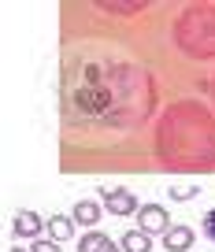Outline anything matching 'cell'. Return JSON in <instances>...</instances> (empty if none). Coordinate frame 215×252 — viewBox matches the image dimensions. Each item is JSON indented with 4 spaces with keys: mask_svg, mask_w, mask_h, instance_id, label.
<instances>
[{
    "mask_svg": "<svg viewBox=\"0 0 215 252\" xmlns=\"http://www.w3.org/2000/svg\"><path fill=\"white\" fill-rule=\"evenodd\" d=\"M137 230H145V234H167V230H171L167 208H159V204L137 208Z\"/></svg>",
    "mask_w": 215,
    "mask_h": 252,
    "instance_id": "6da1fadb",
    "label": "cell"
},
{
    "mask_svg": "<svg viewBox=\"0 0 215 252\" xmlns=\"http://www.w3.org/2000/svg\"><path fill=\"white\" fill-rule=\"evenodd\" d=\"M104 208L112 215H119V219H126V215H137V197L130 193V189H104Z\"/></svg>",
    "mask_w": 215,
    "mask_h": 252,
    "instance_id": "7a4b0ae2",
    "label": "cell"
},
{
    "mask_svg": "<svg viewBox=\"0 0 215 252\" xmlns=\"http://www.w3.org/2000/svg\"><path fill=\"white\" fill-rule=\"evenodd\" d=\"M78 252H123V245H115L112 237L100 234V230H89V234L78 241Z\"/></svg>",
    "mask_w": 215,
    "mask_h": 252,
    "instance_id": "3957f363",
    "label": "cell"
},
{
    "mask_svg": "<svg viewBox=\"0 0 215 252\" xmlns=\"http://www.w3.org/2000/svg\"><path fill=\"white\" fill-rule=\"evenodd\" d=\"M163 249L167 252H189L193 249V230L189 226H171L163 234Z\"/></svg>",
    "mask_w": 215,
    "mask_h": 252,
    "instance_id": "277c9868",
    "label": "cell"
},
{
    "mask_svg": "<svg viewBox=\"0 0 215 252\" xmlns=\"http://www.w3.org/2000/svg\"><path fill=\"white\" fill-rule=\"evenodd\" d=\"M74 226H78V222H74L71 215H52V219L45 222L48 241H67V237H74Z\"/></svg>",
    "mask_w": 215,
    "mask_h": 252,
    "instance_id": "5b68a950",
    "label": "cell"
},
{
    "mask_svg": "<svg viewBox=\"0 0 215 252\" xmlns=\"http://www.w3.org/2000/svg\"><path fill=\"white\" fill-rule=\"evenodd\" d=\"M41 226H45V222H41L37 212H19V215H15V234H19V237H33V241H37Z\"/></svg>",
    "mask_w": 215,
    "mask_h": 252,
    "instance_id": "8992f818",
    "label": "cell"
},
{
    "mask_svg": "<svg viewBox=\"0 0 215 252\" xmlns=\"http://www.w3.org/2000/svg\"><path fill=\"white\" fill-rule=\"evenodd\" d=\"M71 219L78 222V226H96L100 222V204H93V200H78L71 212Z\"/></svg>",
    "mask_w": 215,
    "mask_h": 252,
    "instance_id": "52a82bcc",
    "label": "cell"
},
{
    "mask_svg": "<svg viewBox=\"0 0 215 252\" xmlns=\"http://www.w3.org/2000/svg\"><path fill=\"white\" fill-rule=\"evenodd\" d=\"M119 245H123V252H152V234H145V230H126Z\"/></svg>",
    "mask_w": 215,
    "mask_h": 252,
    "instance_id": "ba28073f",
    "label": "cell"
},
{
    "mask_svg": "<svg viewBox=\"0 0 215 252\" xmlns=\"http://www.w3.org/2000/svg\"><path fill=\"white\" fill-rule=\"evenodd\" d=\"M197 193H200L197 186H171V197H175V200H193Z\"/></svg>",
    "mask_w": 215,
    "mask_h": 252,
    "instance_id": "9c48e42d",
    "label": "cell"
},
{
    "mask_svg": "<svg viewBox=\"0 0 215 252\" xmlns=\"http://www.w3.org/2000/svg\"><path fill=\"white\" fill-rule=\"evenodd\" d=\"M108 11H119V15H134V11H141V4H104Z\"/></svg>",
    "mask_w": 215,
    "mask_h": 252,
    "instance_id": "30bf717a",
    "label": "cell"
},
{
    "mask_svg": "<svg viewBox=\"0 0 215 252\" xmlns=\"http://www.w3.org/2000/svg\"><path fill=\"white\" fill-rule=\"evenodd\" d=\"M204 237H208V241L215 245V208H212V212L204 215Z\"/></svg>",
    "mask_w": 215,
    "mask_h": 252,
    "instance_id": "8fae6325",
    "label": "cell"
},
{
    "mask_svg": "<svg viewBox=\"0 0 215 252\" xmlns=\"http://www.w3.org/2000/svg\"><path fill=\"white\" fill-rule=\"evenodd\" d=\"M30 252H60V241H33Z\"/></svg>",
    "mask_w": 215,
    "mask_h": 252,
    "instance_id": "7c38bea8",
    "label": "cell"
},
{
    "mask_svg": "<svg viewBox=\"0 0 215 252\" xmlns=\"http://www.w3.org/2000/svg\"><path fill=\"white\" fill-rule=\"evenodd\" d=\"M11 252H26V249H11Z\"/></svg>",
    "mask_w": 215,
    "mask_h": 252,
    "instance_id": "4fadbf2b",
    "label": "cell"
}]
</instances>
